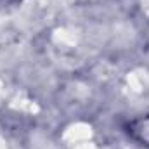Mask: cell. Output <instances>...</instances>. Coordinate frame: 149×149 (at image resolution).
Segmentation results:
<instances>
[{
	"label": "cell",
	"mask_w": 149,
	"mask_h": 149,
	"mask_svg": "<svg viewBox=\"0 0 149 149\" xmlns=\"http://www.w3.org/2000/svg\"><path fill=\"white\" fill-rule=\"evenodd\" d=\"M127 134H128L130 139H134L141 146L149 148V114H144V116H139V118L132 120L127 125Z\"/></svg>",
	"instance_id": "6da1fadb"
}]
</instances>
